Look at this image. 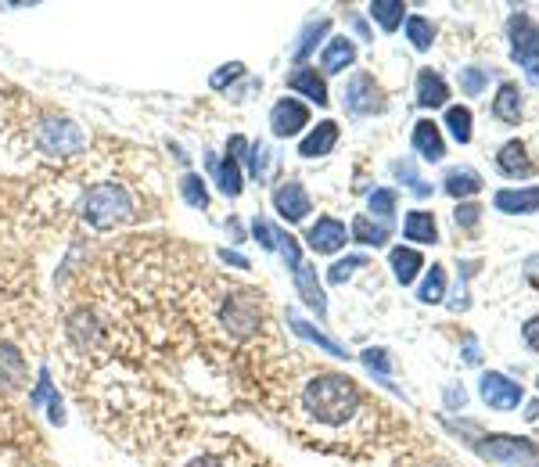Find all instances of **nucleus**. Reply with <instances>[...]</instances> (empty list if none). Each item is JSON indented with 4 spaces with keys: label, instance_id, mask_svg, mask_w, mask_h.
<instances>
[{
    "label": "nucleus",
    "instance_id": "obj_35",
    "mask_svg": "<svg viewBox=\"0 0 539 467\" xmlns=\"http://www.w3.org/2000/svg\"><path fill=\"white\" fill-rule=\"evenodd\" d=\"M489 83V72L486 69H460V90L468 97H478L482 90H486Z\"/></svg>",
    "mask_w": 539,
    "mask_h": 467
},
{
    "label": "nucleus",
    "instance_id": "obj_33",
    "mask_svg": "<svg viewBox=\"0 0 539 467\" xmlns=\"http://www.w3.org/2000/svg\"><path fill=\"white\" fill-rule=\"evenodd\" d=\"M327 29H331V22H327V18H320V22H310V26L302 29V36H299V44H295V62H302V58H306V54L313 51V47H317V40L320 36L327 33Z\"/></svg>",
    "mask_w": 539,
    "mask_h": 467
},
{
    "label": "nucleus",
    "instance_id": "obj_1",
    "mask_svg": "<svg viewBox=\"0 0 539 467\" xmlns=\"http://www.w3.org/2000/svg\"><path fill=\"white\" fill-rule=\"evenodd\" d=\"M302 410L317 424L338 428L360 414V388L353 378H342V374H317L302 388Z\"/></svg>",
    "mask_w": 539,
    "mask_h": 467
},
{
    "label": "nucleus",
    "instance_id": "obj_8",
    "mask_svg": "<svg viewBox=\"0 0 539 467\" xmlns=\"http://www.w3.org/2000/svg\"><path fill=\"white\" fill-rule=\"evenodd\" d=\"M478 392H482L486 406H493V410H518V406H522V399H525L522 385H518V381H511L507 374H500V371L482 374V385H478Z\"/></svg>",
    "mask_w": 539,
    "mask_h": 467
},
{
    "label": "nucleus",
    "instance_id": "obj_6",
    "mask_svg": "<svg viewBox=\"0 0 539 467\" xmlns=\"http://www.w3.org/2000/svg\"><path fill=\"white\" fill-rule=\"evenodd\" d=\"M345 112H349V115L385 112V97H381V87L374 83V76H367V72H356L353 80L345 83Z\"/></svg>",
    "mask_w": 539,
    "mask_h": 467
},
{
    "label": "nucleus",
    "instance_id": "obj_32",
    "mask_svg": "<svg viewBox=\"0 0 539 467\" xmlns=\"http://www.w3.org/2000/svg\"><path fill=\"white\" fill-rule=\"evenodd\" d=\"M407 40L417 47V51H428V47H432V40H435L432 22H428V18H421V15H410L407 18Z\"/></svg>",
    "mask_w": 539,
    "mask_h": 467
},
{
    "label": "nucleus",
    "instance_id": "obj_38",
    "mask_svg": "<svg viewBox=\"0 0 539 467\" xmlns=\"http://www.w3.org/2000/svg\"><path fill=\"white\" fill-rule=\"evenodd\" d=\"M356 266H367V259H363V256H349V259H342V263H335V266H331V270H327V281H331V284H342L345 277L353 274Z\"/></svg>",
    "mask_w": 539,
    "mask_h": 467
},
{
    "label": "nucleus",
    "instance_id": "obj_3",
    "mask_svg": "<svg viewBox=\"0 0 539 467\" xmlns=\"http://www.w3.org/2000/svg\"><path fill=\"white\" fill-rule=\"evenodd\" d=\"M216 320L234 342H245L263 327V295L245 288H230L216 306Z\"/></svg>",
    "mask_w": 539,
    "mask_h": 467
},
{
    "label": "nucleus",
    "instance_id": "obj_21",
    "mask_svg": "<svg viewBox=\"0 0 539 467\" xmlns=\"http://www.w3.org/2000/svg\"><path fill=\"white\" fill-rule=\"evenodd\" d=\"M288 87L295 90V94L310 97V101H317V105H327L331 97H327V87L324 80L317 76V69H310V65H299V69L288 76Z\"/></svg>",
    "mask_w": 539,
    "mask_h": 467
},
{
    "label": "nucleus",
    "instance_id": "obj_43",
    "mask_svg": "<svg viewBox=\"0 0 539 467\" xmlns=\"http://www.w3.org/2000/svg\"><path fill=\"white\" fill-rule=\"evenodd\" d=\"M363 363H367L371 371H378V374L392 371V363H389V356H385V349H367V353H363Z\"/></svg>",
    "mask_w": 539,
    "mask_h": 467
},
{
    "label": "nucleus",
    "instance_id": "obj_23",
    "mask_svg": "<svg viewBox=\"0 0 539 467\" xmlns=\"http://www.w3.org/2000/svg\"><path fill=\"white\" fill-rule=\"evenodd\" d=\"M403 234L407 241H417V245H435L439 241V227H435V216L432 212H407V220H403Z\"/></svg>",
    "mask_w": 539,
    "mask_h": 467
},
{
    "label": "nucleus",
    "instance_id": "obj_4",
    "mask_svg": "<svg viewBox=\"0 0 539 467\" xmlns=\"http://www.w3.org/2000/svg\"><path fill=\"white\" fill-rule=\"evenodd\" d=\"M36 148L51 159H76L87 148V133L72 119H44L36 126Z\"/></svg>",
    "mask_w": 539,
    "mask_h": 467
},
{
    "label": "nucleus",
    "instance_id": "obj_25",
    "mask_svg": "<svg viewBox=\"0 0 539 467\" xmlns=\"http://www.w3.org/2000/svg\"><path fill=\"white\" fill-rule=\"evenodd\" d=\"M209 169H213V177H216V184H220V191L227 194V198H238V194H241V162L209 159Z\"/></svg>",
    "mask_w": 539,
    "mask_h": 467
},
{
    "label": "nucleus",
    "instance_id": "obj_29",
    "mask_svg": "<svg viewBox=\"0 0 539 467\" xmlns=\"http://www.w3.org/2000/svg\"><path fill=\"white\" fill-rule=\"evenodd\" d=\"M446 126H450L453 141L468 144L471 141V108H464V105L446 108Z\"/></svg>",
    "mask_w": 539,
    "mask_h": 467
},
{
    "label": "nucleus",
    "instance_id": "obj_17",
    "mask_svg": "<svg viewBox=\"0 0 539 467\" xmlns=\"http://www.w3.org/2000/svg\"><path fill=\"white\" fill-rule=\"evenodd\" d=\"M414 151L425 162H439L446 155V141H442V130L432 123V119H421L414 123Z\"/></svg>",
    "mask_w": 539,
    "mask_h": 467
},
{
    "label": "nucleus",
    "instance_id": "obj_22",
    "mask_svg": "<svg viewBox=\"0 0 539 467\" xmlns=\"http://www.w3.org/2000/svg\"><path fill=\"white\" fill-rule=\"evenodd\" d=\"M442 187L450 198H471V194L482 191V177H478L471 166H453L446 177H442Z\"/></svg>",
    "mask_w": 539,
    "mask_h": 467
},
{
    "label": "nucleus",
    "instance_id": "obj_14",
    "mask_svg": "<svg viewBox=\"0 0 539 467\" xmlns=\"http://www.w3.org/2000/svg\"><path fill=\"white\" fill-rule=\"evenodd\" d=\"M496 166H500V173L504 177H511V180H518V177H532L536 173V162L529 159V151H525V144L522 141H511V144H504L500 148V155H496Z\"/></svg>",
    "mask_w": 539,
    "mask_h": 467
},
{
    "label": "nucleus",
    "instance_id": "obj_45",
    "mask_svg": "<svg viewBox=\"0 0 539 467\" xmlns=\"http://www.w3.org/2000/svg\"><path fill=\"white\" fill-rule=\"evenodd\" d=\"M184 467H227L220 457H213V453H202V457H195V460H187Z\"/></svg>",
    "mask_w": 539,
    "mask_h": 467
},
{
    "label": "nucleus",
    "instance_id": "obj_19",
    "mask_svg": "<svg viewBox=\"0 0 539 467\" xmlns=\"http://www.w3.org/2000/svg\"><path fill=\"white\" fill-rule=\"evenodd\" d=\"M493 115L500 123L518 126V119H522V90L514 87V83H500V90L493 97Z\"/></svg>",
    "mask_w": 539,
    "mask_h": 467
},
{
    "label": "nucleus",
    "instance_id": "obj_42",
    "mask_svg": "<svg viewBox=\"0 0 539 467\" xmlns=\"http://www.w3.org/2000/svg\"><path fill=\"white\" fill-rule=\"evenodd\" d=\"M478 216H482V209H478V205H471V202H460V205H457V212H453V220H457V227H475Z\"/></svg>",
    "mask_w": 539,
    "mask_h": 467
},
{
    "label": "nucleus",
    "instance_id": "obj_44",
    "mask_svg": "<svg viewBox=\"0 0 539 467\" xmlns=\"http://www.w3.org/2000/svg\"><path fill=\"white\" fill-rule=\"evenodd\" d=\"M522 338H525V345H529V349H536V353H539V317H532L529 324L522 327Z\"/></svg>",
    "mask_w": 539,
    "mask_h": 467
},
{
    "label": "nucleus",
    "instance_id": "obj_7",
    "mask_svg": "<svg viewBox=\"0 0 539 467\" xmlns=\"http://www.w3.org/2000/svg\"><path fill=\"white\" fill-rule=\"evenodd\" d=\"M478 453L489 460H496V464H532V457H536V446H532L529 439H514V435H489V439H482V446H478Z\"/></svg>",
    "mask_w": 539,
    "mask_h": 467
},
{
    "label": "nucleus",
    "instance_id": "obj_40",
    "mask_svg": "<svg viewBox=\"0 0 539 467\" xmlns=\"http://www.w3.org/2000/svg\"><path fill=\"white\" fill-rule=\"evenodd\" d=\"M396 173H399V177H407V180H410V187H414V194H421V198H428V194H432V187H428L425 180L417 177L414 169H410V162H396Z\"/></svg>",
    "mask_w": 539,
    "mask_h": 467
},
{
    "label": "nucleus",
    "instance_id": "obj_18",
    "mask_svg": "<svg viewBox=\"0 0 539 467\" xmlns=\"http://www.w3.org/2000/svg\"><path fill=\"white\" fill-rule=\"evenodd\" d=\"M353 62H356L353 40H349V36H331L327 47H324V54H320V69L324 72H345Z\"/></svg>",
    "mask_w": 539,
    "mask_h": 467
},
{
    "label": "nucleus",
    "instance_id": "obj_10",
    "mask_svg": "<svg viewBox=\"0 0 539 467\" xmlns=\"http://www.w3.org/2000/svg\"><path fill=\"white\" fill-rule=\"evenodd\" d=\"M302 126H310V108L295 101V97H281L270 108V130L277 137H295V133H302Z\"/></svg>",
    "mask_w": 539,
    "mask_h": 467
},
{
    "label": "nucleus",
    "instance_id": "obj_28",
    "mask_svg": "<svg viewBox=\"0 0 539 467\" xmlns=\"http://www.w3.org/2000/svg\"><path fill=\"white\" fill-rule=\"evenodd\" d=\"M288 324L295 327V335L310 338V342H317L320 349H327V353H331V356H342V360H345V349H342V345H338V342H331V338H327V335H320L317 327H313V324H306V320H302V317H295V313H288Z\"/></svg>",
    "mask_w": 539,
    "mask_h": 467
},
{
    "label": "nucleus",
    "instance_id": "obj_47",
    "mask_svg": "<svg viewBox=\"0 0 539 467\" xmlns=\"http://www.w3.org/2000/svg\"><path fill=\"white\" fill-rule=\"evenodd\" d=\"M525 277H529V281H532V288L539 291V252H536V256L529 259V263H525Z\"/></svg>",
    "mask_w": 539,
    "mask_h": 467
},
{
    "label": "nucleus",
    "instance_id": "obj_20",
    "mask_svg": "<svg viewBox=\"0 0 539 467\" xmlns=\"http://www.w3.org/2000/svg\"><path fill=\"white\" fill-rule=\"evenodd\" d=\"M389 263H392V274H396V281L407 288V284H414L417 281V274L425 270V259H421V252L417 248H392V256H389Z\"/></svg>",
    "mask_w": 539,
    "mask_h": 467
},
{
    "label": "nucleus",
    "instance_id": "obj_2",
    "mask_svg": "<svg viewBox=\"0 0 539 467\" xmlns=\"http://www.w3.org/2000/svg\"><path fill=\"white\" fill-rule=\"evenodd\" d=\"M80 220L90 223L94 230L123 227V223L137 220V198H133L126 184L108 180V184L90 187V191L80 198Z\"/></svg>",
    "mask_w": 539,
    "mask_h": 467
},
{
    "label": "nucleus",
    "instance_id": "obj_5",
    "mask_svg": "<svg viewBox=\"0 0 539 467\" xmlns=\"http://www.w3.org/2000/svg\"><path fill=\"white\" fill-rule=\"evenodd\" d=\"M507 33H511L514 62L525 69V76H529L532 87H539V26L532 22V15L514 11L511 22H507Z\"/></svg>",
    "mask_w": 539,
    "mask_h": 467
},
{
    "label": "nucleus",
    "instance_id": "obj_13",
    "mask_svg": "<svg viewBox=\"0 0 539 467\" xmlns=\"http://www.w3.org/2000/svg\"><path fill=\"white\" fill-rule=\"evenodd\" d=\"M338 144V123H331V119H324V123L313 126L306 137H302L299 144V155L302 159H324V155H331V148Z\"/></svg>",
    "mask_w": 539,
    "mask_h": 467
},
{
    "label": "nucleus",
    "instance_id": "obj_16",
    "mask_svg": "<svg viewBox=\"0 0 539 467\" xmlns=\"http://www.w3.org/2000/svg\"><path fill=\"white\" fill-rule=\"evenodd\" d=\"M496 212H507V216H529L539 209V187H522V191H496L493 194Z\"/></svg>",
    "mask_w": 539,
    "mask_h": 467
},
{
    "label": "nucleus",
    "instance_id": "obj_39",
    "mask_svg": "<svg viewBox=\"0 0 539 467\" xmlns=\"http://www.w3.org/2000/svg\"><path fill=\"white\" fill-rule=\"evenodd\" d=\"M241 72H245V65H241V62H230V65H223L220 72H213V80H209V83H213V90H223L227 83L238 80Z\"/></svg>",
    "mask_w": 539,
    "mask_h": 467
},
{
    "label": "nucleus",
    "instance_id": "obj_12",
    "mask_svg": "<svg viewBox=\"0 0 539 467\" xmlns=\"http://www.w3.org/2000/svg\"><path fill=\"white\" fill-rule=\"evenodd\" d=\"M292 274H295V291H299V299L306 302L317 317H327V295L317 281V270H313L310 263H302L299 270H292Z\"/></svg>",
    "mask_w": 539,
    "mask_h": 467
},
{
    "label": "nucleus",
    "instance_id": "obj_34",
    "mask_svg": "<svg viewBox=\"0 0 539 467\" xmlns=\"http://www.w3.org/2000/svg\"><path fill=\"white\" fill-rule=\"evenodd\" d=\"M248 173H252V180H263L266 169H270V148H266L263 141L259 144H248Z\"/></svg>",
    "mask_w": 539,
    "mask_h": 467
},
{
    "label": "nucleus",
    "instance_id": "obj_27",
    "mask_svg": "<svg viewBox=\"0 0 539 467\" xmlns=\"http://www.w3.org/2000/svg\"><path fill=\"white\" fill-rule=\"evenodd\" d=\"M353 238L360 245H385L389 241V223H374L371 216H356L353 220Z\"/></svg>",
    "mask_w": 539,
    "mask_h": 467
},
{
    "label": "nucleus",
    "instance_id": "obj_48",
    "mask_svg": "<svg viewBox=\"0 0 539 467\" xmlns=\"http://www.w3.org/2000/svg\"><path fill=\"white\" fill-rule=\"evenodd\" d=\"M464 360L478 363V345H475V338H464Z\"/></svg>",
    "mask_w": 539,
    "mask_h": 467
},
{
    "label": "nucleus",
    "instance_id": "obj_49",
    "mask_svg": "<svg viewBox=\"0 0 539 467\" xmlns=\"http://www.w3.org/2000/svg\"><path fill=\"white\" fill-rule=\"evenodd\" d=\"M525 417H529V421H536V417H539V403H532V406H529V414H525Z\"/></svg>",
    "mask_w": 539,
    "mask_h": 467
},
{
    "label": "nucleus",
    "instance_id": "obj_11",
    "mask_svg": "<svg viewBox=\"0 0 539 467\" xmlns=\"http://www.w3.org/2000/svg\"><path fill=\"white\" fill-rule=\"evenodd\" d=\"M345 223H338L335 216H320L317 223L310 227V234H306V245L317 252V256H331V252H338V248H345Z\"/></svg>",
    "mask_w": 539,
    "mask_h": 467
},
{
    "label": "nucleus",
    "instance_id": "obj_26",
    "mask_svg": "<svg viewBox=\"0 0 539 467\" xmlns=\"http://www.w3.org/2000/svg\"><path fill=\"white\" fill-rule=\"evenodd\" d=\"M403 0H374L371 4V18L378 22L385 33H396L399 26H403Z\"/></svg>",
    "mask_w": 539,
    "mask_h": 467
},
{
    "label": "nucleus",
    "instance_id": "obj_15",
    "mask_svg": "<svg viewBox=\"0 0 539 467\" xmlns=\"http://www.w3.org/2000/svg\"><path fill=\"white\" fill-rule=\"evenodd\" d=\"M29 378V367L22 360L15 345H0V388L4 392H18V388L26 385Z\"/></svg>",
    "mask_w": 539,
    "mask_h": 467
},
{
    "label": "nucleus",
    "instance_id": "obj_31",
    "mask_svg": "<svg viewBox=\"0 0 539 467\" xmlns=\"http://www.w3.org/2000/svg\"><path fill=\"white\" fill-rule=\"evenodd\" d=\"M442 295H446V270H442V266H432L428 277H425V284L417 288V299L432 306V302H442Z\"/></svg>",
    "mask_w": 539,
    "mask_h": 467
},
{
    "label": "nucleus",
    "instance_id": "obj_24",
    "mask_svg": "<svg viewBox=\"0 0 539 467\" xmlns=\"http://www.w3.org/2000/svg\"><path fill=\"white\" fill-rule=\"evenodd\" d=\"M446 97H450V87H446V80H442L439 72L425 69L421 76H417V101L425 108H442L446 105Z\"/></svg>",
    "mask_w": 539,
    "mask_h": 467
},
{
    "label": "nucleus",
    "instance_id": "obj_9",
    "mask_svg": "<svg viewBox=\"0 0 539 467\" xmlns=\"http://www.w3.org/2000/svg\"><path fill=\"white\" fill-rule=\"evenodd\" d=\"M274 209L284 223H302L313 212V202L299 180H284V184L274 191Z\"/></svg>",
    "mask_w": 539,
    "mask_h": 467
},
{
    "label": "nucleus",
    "instance_id": "obj_37",
    "mask_svg": "<svg viewBox=\"0 0 539 467\" xmlns=\"http://www.w3.org/2000/svg\"><path fill=\"white\" fill-rule=\"evenodd\" d=\"M277 248H281L284 263L292 266V270H299V266H302V256H299V241H295L292 234H281V230H277Z\"/></svg>",
    "mask_w": 539,
    "mask_h": 467
},
{
    "label": "nucleus",
    "instance_id": "obj_41",
    "mask_svg": "<svg viewBox=\"0 0 539 467\" xmlns=\"http://www.w3.org/2000/svg\"><path fill=\"white\" fill-rule=\"evenodd\" d=\"M252 234H256L259 245H263L266 252H274V248H277V230L270 227V223H266V220H256V223H252Z\"/></svg>",
    "mask_w": 539,
    "mask_h": 467
},
{
    "label": "nucleus",
    "instance_id": "obj_36",
    "mask_svg": "<svg viewBox=\"0 0 539 467\" xmlns=\"http://www.w3.org/2000/svg\"><path fill=\"white\" fill-rule=\"evenodd\" d=\"M371 212L381 216V220H389L392 212H396V191H392V187H378V191L371 194Z\"/></svg>",
    "mask_w": 539,
    "mask_h": 467
},
{
    "label": "nucleus",
    "instance_id": "obj_30",
    "mask_svg": "<svg viewBox=\"0 0 539 467\" xmlns=\"http://www.w3.org/2000/svg\"><path fill=\"white\" fill-rule=\"evenodd\" d=\"M180 194H184V202L191 209H205L209 205V191H205V180L198 173H184L180 177Z\"/></svg>",
    "mask_w": 539,
    "mask_h": 467
},
{
    "label": "nucleus",
    "instance_id": "obj_46",
    "mask_svg": "<svg viewBox=\"0 0 539 467\" xmlns=\"http://www.w3.org/2000/svg\"><path fill=\"white\" fill-rule=\"evenodd\" d=\"M220 259H223V263H227V266H238V270H248V259H245V256H238V252H230V248H223Z\"/></svg>",
    "mask_w": 539,
    "mask_h": 467
}]
</instances>
